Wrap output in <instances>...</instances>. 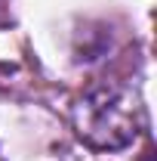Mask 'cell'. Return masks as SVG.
<instances>
[{"label": "cell", "instance_id": "1", "mask_svg": "<svg viewBox=\"0 0 157 161\" xmlns=\"http://www.w3.org/2000/svg\"><path fill=\"white\" fill-rule=\"evenodd\" d=\"M139 105L117 87L89 90L77 105V133L96 149H123L136 136Z\"/></svg>", "mask_w": 157, "mask_h": 161}, {"label": "cell", "instance_id": "2", "mask_svg": "<svg viewBox=\"0 0 157 161\" xmlns=\"http://www.w3.org/2000/svg\"><path fill=\"white\" fill-rule=\"evenodd\" d=\"M139 161H154V146H148V149L139 155Z\"/></svg>", "mask_w": 157, "mask_h": 161}, {"label": "cell", "instance_id": "3", "mask_svg": "<svg viewBox=\"0 0 157 161\" xmlns=\"http://www.w3.org/2000/svg\"><path fill=\"white\" fill-rule=\"evenodd\" d=\"M6 22V0H0V25Z\"/></svg>", "mask_w": 157, "mask_h": 161}]
</instances>
